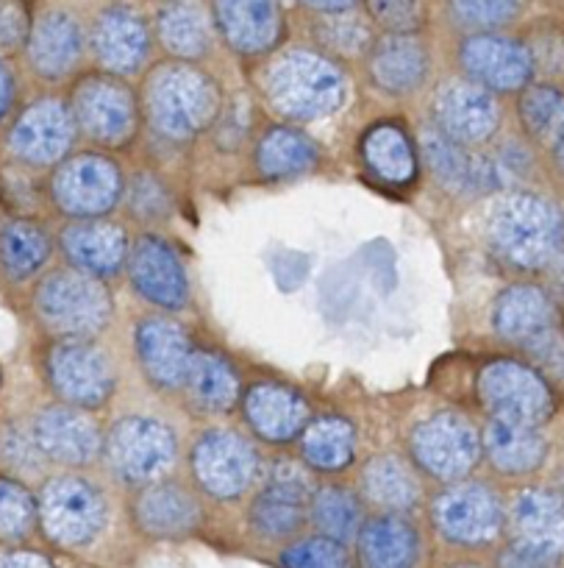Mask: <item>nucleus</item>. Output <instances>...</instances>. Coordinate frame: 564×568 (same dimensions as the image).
Returning <instances> with one entry per match:
<instances>
[{
    "mask_svg": "<svg viewBox=\"0 0 564 568\" xmlns=\"http://www.w3.org/2000/svg\"><path fill=\"white\" fill-rule=\"evenodd\" d=\"M145 109L158 134L184 142L215 123L221 114V90L204 70L170 62L147 79Z\"/></svg>",
    "mask_w": 564,
    "mask_h": 568,
    "instance_id": "1",
    "label": "nucleus"
},
{
    "mask_svg": "<svg viewBox=\"0 0 564 568\" xmlns=\"http://www.w3.org/2000/svg\"><path fill=\"white\" fill-rule=\"evenodd\" d=\"M265 95L289 120H322L339 112L348 95L342 70L315 51H287L265 73Z\"/></svg>",
    "mask_w": 564,
    "mask_h": 568,
    "instance_id": "2",
    "label": "nucleus"
},
{
    "mask_svg": "<svg viewBox=\"0 0 564 568\" xmlns=\"http://www.w3.org/2000/svg\"><path fill=\"white\" fill-rule=\"evenodd\" d=\"M492 248L514 267H542L558 254L564 240V221L553 204L531 193L506 195L492 210L486 226Z\"/></svg>",
    "mask_w": 564,
    "mask_h": 568,
    "instance_id": "3",
    "label": "nucleus"
},
{
    "mask_svg": "<svg viewBox=\"0 0 564 568\" xmlns=\"http://www.w3.org/2000/svg\"><path fill=\"white\" fill-rule=\"evenodd\" d=\"M37 313L48 329L68 337H90L106 326L112 298L95 276L81 271H59L37 291Z\"/></svg>",
    "mask_w": 564,
    "mask_h": 568,
    "instance_id": "4",
    "label": "nucleus"
},
{
    "mask_svg": "<svg viewBox=\"0 0 564 568\" xmlns=\"http://www.w3.org/2000/svg\"><path fill=\"white\" fill-rule=\"evenodd\" d=\"M37 516L51 540L62 546H86L106 524V501L86 479L57 477L42 488Z\"/></svg>",
    "mask_w": 564,
    "mask_h": 568,
    "instance_id": "5",
    "label": "nucleus"
},
{
    "mask_svg": "<svg viewBox=\"0 0 564 568\" xmlns=\"http://www.w3.org/2000/svg\"><path fill=\"white\" fill-rule=\"evenodd\" d=\"M175 435L164 420L123 418L112 426L106 438V460L129 483H151L167 474L175 463Z\"/></svg>",
    "mask_w": 564,
    "mask_h": 568,
    "instance_id": "6",
    "label": "nucleus"
},
{
    "mask_svg": "<svg viewBox=\"0 0 564 568\" xmlns=\"http://www.w3.org/2000/svg\"><path fill=\"white\" fill-rule=\"evenodd\" d=\"M479 396L492 418L509 424L540 426L553 413V396L545 379L512 359H498L481 371Z\"/></svg>",
    "mask_w": 564,
    "mask_h": 568,
    "instance_id": "7",
    "label": "nucleus"
},
{
    "mask_svg": "<svg viewBox=\"0 0 564 568\" xmlns=\"http://www.w3.org/2000/svg\"><path fill=\"white\" fill-rule=\"evenodd\" d=\"M412 455L431 477L457 483L468 477L479 463L481 438L464 415L440 413L423 420L412 433Z\"/></svg>",
    "mask_w": 564,
    "mask_h": 568,
    "instance_id": "8",
    "label": "nucleus"
},
{
    "mask_svg": "<svg viewBox=\"0 0 564 568\" xmlns=\"http://www.w3.org/2000/svg\"><path fill=\"white\" fill-rule=\"evenodd\" d=\"M120 195H123V176L106 156H75L64 162L53 176V201L59 210L84 221L112 212Z\"/></svg>",
    "mask_w": 564,
    "mask_h": 568,
    "instance_id": "9",
    "label": "nucleus"
},
{
    "mask_svg": "<svg viewBox=\"0 0 564 568\" xmlns=\"http://www.w3.org/2000/svg\"><path fill=\"white\" fill-rule=\"evenodd\" d=\"M193 471L201 488L215 499L245 494L259 474L256 449L232 429H212L195 444Z\"/></svg>",
    "mask_w": 564,
    "mask_h": 568,
    "instance_id": "10",
    "label": "nucleus"
},
{
    "mask_svg": "<svg viewBox=\"0 0 564 568\" xmlns=\"http://www.w3.org/2000/svg\"><path fill=\"white\" fill-rule=\"evenodd\" d=\"M51 385L70 407H101L114 387L112 365L101 348L90 346L81 337L57 343L48 354Z\"/></svg>",
    "mask_w": 564,
    "mask_h": 568,
    "instance_id": "11",
    "label": "nucleus"
},
{
    "mask_svg": "<svg viewBox=\"0 0 564 568\" xmlns=\"http://www.w3.org/2000/svg\"><path fill=\"white\" fill-rule=\"evenodd\" d=\"M437 529L453 544L479 546L495 538L503 527V507L486 485L462 483L434 499Z\"/></svg>",
    "mask_w": 564,
    "mask_h": 568,
    "instance_id": "12",
    "label": "nucleus"
},
{
    "mask_svg": "<svg viewBox=\"0 0 564 568\" xmlns=\"http://www.w3.org/2000/svg\"><path fill=\"white\" fill-rule=\"evenodd\" d=\"M73 120L101 145H120L134 134L136 103L125 84L95 75L81 81L73 98Z\"/></svg>",
    "mask_w": 564,
    "mask_h": 568,
    "instance_id": "13",
    "label": "nucleus"
},
{
    "mask_svg": "<svg viewBox=\"0 0 564 568\" xmlns=\"http://www.w3.org/2000/svg\"><path fill=\"white\" fill-rule=\"evenodd\" d=\"M464 73L484 90L514 92L523 90L534 73V57L517 40L498 34H475L459 48Z\"/></svg>",
    "mask_w": 564,
    "mask_h": 568,
    "instance_id": "14",
    "label": "nucleus"
},
{
    "mask_svg": "<svg viewBox=\"0 0 564 568\" xmlns=\"http://www.w3.org/2000/svg\"><path fill=\"white\" fill-rule=\"evenodd\" d=\"M437 129L459 145H475L495 134L501 109L495 95L475 81H448L434 98Z\"/></svg>",
    "mask_w": 564,
    "mask_h": 568,
    "instance_id": "15",
    "label": "nucleus"
},
{
    "mask_svg": "<svg viewBox=\"0 0 564 568\" xmlns=\"http://www.w3.org/2000/svg\"><path fill=\"white\" fill-rule=\"evenodd\" d=\"M75 140L73 112L57 98L31 103L9 134L14 156L29 165H53L70 151Z\"/></svg>",
    "mask_w": 564,
    "mask_h": 568,
    "instance_id": "16",
    "label": "nucleus"
},
{
    "mask_svg": "<svg viewBox=\"0 0 564 568\" xmlns=\"http://www.w3.org/2000/svg\"><path fill=\"white\" fill-rule=\"evenodd\" d=\"M125 262H129L131 282L147 302L164 310L184 307L189 296V282L173 245L164 243L162 237L145 234L136 240Z\"/></svg>",
    "mask_w": 564,
    "mask_h": 568,
    "instance_id": "17",
    "label": "nucleus"
},
{
    "mask_svg": "<svg viewBox=\"0 0 564 568\" xmlns=\"http://www.w3.org/2000/svg\"><path fill=\"white\" fill-rule=\"evenodd\" d=\"M309 479L293 463H278L267 488L250 505V527L265 538H287L304 524Z\"/></svg>",
    "mask_w": 564,
    "mask_h": 568,
    "instance_id": "18",
    "label": "nucleus"
},
{
    "mask_svg": "<svg viewBox=\"0 0 564 568\" xmlns=\"http://www.w3.org/2000/svg\"><path fill=\"white\" fill-rule=\"evenodd\" d=\"M34 446L62 466H86L101 455L95 420L75 407H48L34 420Z\"/></svg>",
    "mask_w": 564,
    "mask_h": 568,
    "instance_id": "19",
    "label": "nucleus"
},
{
    "mask_svg": "<svg viewBox=\"0 0 564 568\" xmlns=\"http://www.w3.org/2000/svg\"><path fill=\"white\" fill-rule=\"evenodd\" d=\"M223 40L245 57H256L278 45L284 31L276 0H212Z\"/></svg>",
    "mask_w": 564,
    "mask_h": 568,
    "instance_id": "20",
    "label": "nucleus"
},
{
    "mask_svg": "<svg viewBox=\"0 0 564 568\" xmlns=\"http://www.w3.org/2000/svg\"><path fill=\"white\" fill-rule=\"evenodd\" d=\"M92 48L98 62L117 75L136 73L151 51V31L145 20L125 7H109L92 26Z\"/></svg>",
    "mask_w": 564,
    "mask_h": 568,
    "instance_id": "21",
    "label": "nucleus"
},
{
    "mask_svg": "<svg viewBox=\"0 0 564 568\" xmlns=\"http://www.w3.org/2000/svg\"><path fill=\"white\" fill-rule=\"evenodd\" d=\"M495 332L514 346L531 348L556 332V310L551 298L531 284H514L495 304Z\"/></svg>",
    "mask_w": 564,
    "mask_h": 568,
    "instance_id": "22",
    "label": "nucleus"
},
{
    "mask_svg": "<svg viewBox=\"0 0 564 568\" xmlns=\"http://www.w3.org/2000/svg\"><path fill=\"white\" fill-rule=\"evenodd\" d=\"M136 352L147 379L158 387H181L193 359L189 337L175 321L145 318L136 329Z\"/></svg>",
    "mask_w": 564,
    "mask_h": 568,
    "instance_id": "23",
    "label": "nucleus"
},
{
    "mask_svg": "<svg viewBox=\"0 0 564 568\" xmlns=\"http://www.w3.org/2000/svg\"><path fill=\"white\" fill-rule=\"evenodd\" d=\"M62 248L75 271L112 276L129 260V237L112 221H81L62 232Z\"/></svg>",
    "mask_w": 564,
    "mask_h": 568,
    "instance_id": "24",
    "label": "nucleus"
},
{
    "mask_svg": "<svg viewBox=\"0 0 564 568\" xmlns=\"http://www.w3.org/2000/svg\"><path fill=\"white\" fill-rule=\"evenodd\" d=\"M245 418L259 438L287 444L309 424V404L284 385H256L245 393Z\"/></svg>",
    "mask_w": 564,
    "mask_h": 568,
    "instance_id": "25",
    "label": "nucleus"
},
{
    "mask_svg": "<svg viewBox=\"0 0 564 568\" xmlns=\"http://www.w3.org/2000/svg\"><path fill=\"white\" fill-rule=\"evenodd\" d=\"M84 53V31L68 12L42 14L29 31L31 68L45 79H62Z\"/></svg>",
    "mask_w": 564,
    "mask_h": 568,
    "instance_id": "26",
    "label": "nucleus"
},
{
    "mask_svg": "<svg viewBox=\"0 0 564 568\" xmlns=\"http://www.w3.org/2000/svg\"><path fill=\"white\" fill-rule=\"evenodd\" d=\"M514 544L545 551L551 557L564 555V499L553 490H523L512 505Z\"/></svg>",
    "mask_w": 564,
    "mask_h": 568,
    "instance_id": "27",
    "label": "nucleus"
},
{
    "mask_svg": "<svg viewBox=\"0 0 564 568\" xmlns=\"http://www.w3.org/2000/svg\"><path fill=\"white\" fill-rule=\"evenodd\" d=\"M370 73L381 90L407 95L429 75V51L414 34H387L372 45Z\"/></svg>",
    "mask_w": 564,
    "mask_h": 568,
    "instance_id": "28",
    "label": "nucleus"
},
{
    "mask_svg": "<svg viewBox=\"0 0 564 568\" xmlns=\"http://www.w3.org/2000/svg\"><path fill=\"white\" fill-rule=\"evenodd\" d=\"M361 160L365 168L379 179V182L392 184V187H403V184L414 182L418 176V154L398 123H376L365 131L361 136Z\"/></svg>",
    "mask_w": 564,
    "mask_h": 568,
    "instance_id": "29",
    "label": "nucleus"
},
{
    "mask_svg": "<svg viewBox=\"0 0 564 568\" xmlns=\"http://www.w3.org/2000/svg\"><path fill=\"white\" fill-rule=\"evenodd\" d=\"M418 551V532L407 518L379 516L359 527L361 568H412Z\"/></svg>",
    "mask_w": 564,
    "mask_h": 568,
    "instance_id": "30",
    "label": "nucleus"
},
{
    "mask_svg": "<svg viewBox=\"0 0 564 568\" xmlns=\"http://www.w3.org/2000/svg\"><path fill=\"white\" fill-rule=\"evenodd\" d=\"M198 505L181 485L162 483L147 488L136 501V521L147 535L178 538L198 527Z\"/></svg>",
    "mask_w": 564,
    "mask_h": 568,
    "instance_id": "31",
    "label": "nucleus"
},
{
    "mask_svg": "<svg viewBox=\"0 0 564 568\" xmlns=\"http://www.w3.org/2000/svg\"><path fill=\"white\" fill-rule=\"evenodd\" d=\"M486 455L492 466L503 474H529L540 468L545 460V438L540 435L536 426L509 424V420H495L486 426L484 433Z\"/></svg>",
    "mask_w": 564,
    "mask_h": 568,
    "instance_id": "32",
    "label": "nucleus"
},
{
    "mask_svg": "<svg viewBox=\"0 0 564 568\" xmlns=\"http://www.w3.org/2000/svg\"><path fill=\"white\" fill-rule=\"evenodd\" d=\"M156 31L162 45L178 59H198L212 45V26L198 0H170L158 12Z\"/></svg>",
    "mask_w": 564,
    "mask_h": 568,
    "instance_id": "33",
    "label": "nucleus"
},
{
    "mask_svg": "<svg viewBox=\"0 0 564 568\" xmlns=\"http://www.w3.org/2000/svg\"><path fill=\"white\" fill-rule=\"evenodd\" d=\"M423 156L429 171L434 173V179L442 187L453 190V193H475V190H484V168H481V160H473L464 151V145H459L451 136L442 134L437 125L423 134Z\"/></svg>",
    "mask_w": 564,
    "mask_h": 568,
    "instance_id": "34",
    "label": "nucleus"
},
{
    "mask_svg": "<svg viewBox=\"0 0 564 568\" xmlns=\"http://www.w3.org/2000/svg\"><path fill=\"white\" fill-rule=\"evenodd\" d=\"M189 398L206 413H226L239 398V379L232 365L212 352H193L184 379Z\"/></svg>",
    "mask_w": 564,
    "mask_h": 568,
    "instance_id": "35",
    "label": "nucleus"
},
{
    "mask_svg": "<svg viewBox=\"0 0 564 568\" xmlns=\"http://www.w3.org/2000/svg\"><path fill=\"white\" fill-rule=\"evenodd\" d=\"M317 162V145L300 131L278 125L262 136L256 149V168L265 179H293L311 171Z\"/></svg>",
    "mask_w": 564,
    "mask_h": 568,
    "instance_id": "36",
    "label": "nucleus"
},
{
    "mask_svg": "<svg viewBox=\"0 0 564 568\" xmlns=\"http://www.w3.org/2000/svg\"><path fill=\"white\" fill-rule=\"evenodd\" d=\"M361 488L372 505L387 510H409L420 499L414 471L396 455H381L367 463L361 474Z\"/></svg>",
    "mask_w": 564,
    "mask_h": 568,
    "instance_id": "37",
    "label": "nucleus"
},
{
    "mask_svg": "<svg viewBox=\"0 0 564 568\" xmlns=\"http://www.w3.org/2000/svg\"><path fill=\"white\" fill-rule=\"evenodd\" d=\"M356 452L353 426L345 418H317L304 429V457L317 471H342Z\"/></svg>",
    "mask_w": 564,
    "mask_h": 568,
    "instance_id": "38",
    "label": "nucleus"
},
{
    "mask_svg": "<svg viewBox=\"0 0 564 568\" xmlns=\"http://www.w3.org/2000/svg\"><path fill=\"white\" fill-rule=\"evenodd\" d=\"M48 254H51V240L34 223L14 221L0 234V262L14 282L40 271Z\"/></svg>",
    "mask_w": 564,
    "mask_h": 568,
    "instance_id": "39",
    "label": "nucleus"
},
{
    "mask_svg": "<svg viewBox=\"0 0 564 568\" xmlns=\"http://www.w3.org/2000/svg\"><path fill=\"white\" fill-rule=\"evenodd\" d=\"M520 118L536 140L553 149L564 140V95L553 87H531L520 101Z\"/></svg>",
    "mask_w": 564,
    "mask_h": 568,
    "instance_id": "40",
    "label": "nucleus"
},
{
    "mask_svg": "<svg viewBox=\"0 0 564 568\" xmlns=\"http://www.w3.org/2000/svg\"><path fill=\"white\" fill-rule=\"evenodd\" d=\"M311 513L326 538L339 540V544L353 538L361 527L359 501L345 488H322L311 501Z\"/></svg>",
    "mask_w": 564,
    "mask_h": 568,
    "instance_id": "41",
    "label": "nucleus"
},
{
    "mask_svg": "<svg viewBox=\"0 0 564 568\" xmlns=\"http://www.w3.org/2000/svg\"><path fill=\"white\" fill-rule=\"evenodd\" d=\"M317 37L322 40V45L342 53V57H356V53L367 51L372 42L367 20L350 12V9H345V12H328L320 20V26H317Z\"/></svg>",
    "mask_w": 564,
    "mask_h": 568,
    "instance_id": "42",
    "label": "nucleus"
},
{
    "mask_svg": "<svg viewBox=\"0 0 564 568\" xmlns=\"http://www.w3.org/2000/svg\"><path fill=\"white\" fill-rule=\"evenodd\" d=\"M37 501L14 479L0 477V540H23L34 529Z\"/></svg>",
    "mask_w": 564,
    "mask_h": 568,
    "instance_id": "43",
    "label": "nucleus"
},
{
    "mask_svg": "<svg viewBox=\"0 0 564 568\" xmlns=\"http://www.w3.org/2000/svg\"><path fill=\"white\" fill-rule=\"evenodd\" d=\"M284 568H350L345 544L334 538H306L281 555Z\"/></svg>",
    "mask_w": 564,
    "mask_h": 568,
    "instance_id": "44",
    "label": "nucleus"
},
{
    "mask_svg": "<svg viewBox=\"0 0 564 568\" xmlns=\"http://www.w3.org/2000/svg\"><path fill=\"white\" fill-rule=\"evenodd\" d=\"M451 12L470 29H498L517 18L520 0H451Z\"/></svg>",
    "mask_w": 564,
    "mask_h": 568,
    "instance_id": "45",
    "label": "nucleus"
},
{
    "mask_svg": "<svg viewBox=\"0 0 564 568\" xmlns=\"http://www.w3.org/2000/svg\"><path fill=\"white\" fill-rule=\"evenodd\" d=\"M367 12L390 34H412L423 23V0H365Z\"/></svg>",
    "mask_w": 564,
    "mask_h": 568,
    "instance_id": "46",
    "label": "nucleus"
},
{
    "mask_svg": "<svg viewBox=\"0 0 564 568\" xmlns=\"http://www.w3.org/2000/svg\"><path fill=\"white\" fill-rule=\"evenodd\" d=\"M29 12L20 0H0V48H18L29 40Z\"/></svg>",
    "mask_w": 564,
    "mask_h": 568,
    "instance_id": "47",
    "label": "nucleus"
},
{
    "mask_svg": "<svg viewBox=\"0 0 564 568\" xmlns=\"http://www.w3.org/2000/svg\"><path fill=\"white\" fill-rule=\"evenodd\" d=\"M558 557L545 555V551L529 549L523 544H512L501 555V562L498 568H558Z\"/></svg>",
    "mask_w": 564,
    "mask_h": 568,
    "instance_id": "48",
    "label": "nucleus"
},
{
    "mask_svg": "<svg viewBox=\"0 0 564 568\" xmlns=\"http://www.w3.org/2000/svg\"><path fill=\"white\" fill-rule=\"evenodd\" d=\"M531 354H534L536 363H540L547 374L564 382V337L558 335V332H553L545 341L536 343V346L531 348Z\"/></svg>",
    "mask_w": 564,
    "mask_h": 568,
    "instance_id": "49",
    "label": "nucleus"
},
{
    "mask_svg": "<svg viewBox=\"0 0 564 568\" xmlns=\"http://www.w3.org/2000/svg\"><path fill=\"white\" fill-rule=\"evenodd\" d=\"M167 199H164L162 187H158L153 179H140L134 187V210L140 212L142 217H153L164 210Z\"/></svg>",
    "mask_w": 564,
    "mask_h": 568,
    "instance_id": "50",
    "label": "nucleus"
},
{
    "mask_svg": "<svg viewBox=\"0 0 564 568\" xmlns=\"http://www.w3.org/2000/svg\"><path fill=\"white\" fill-rule=\"evenodd\" d=\"M0 568H53L51 560L34 551H12V555H0Z\"/></svg>",
    "mask_w": 564,
    "mask_h": 568,
    "instance_id": "51",
    "label": "nucleus"
},
{
    "mask_svg": "<svg viewBox=\"0 0 564 568\" xmlns=\"http://www.w3.org/2000/svg\"><path fill=\"white\" fill-rule=\"evenodd\" d=\"M12 98H14L12 73L7 70V64L0 62V118L9 112V106H12Z\"/></svg>",
    "mask_w": 564,
    "mask_h": 568,
    "instance_id": "52",
    "label": "nucleus"
},
{
    "mask_svg": "<svg viewBox=\"0 0 564 568\" xmlns=\"http://www.w3.org/2000/svg\"><path fill=\"white\" fill-rule=\"evenodd\" d=\"M300 3L309 9H317V12L328 14V12H345V9L353 7L356 0H300Z\"/></svg>",
    "mask_w": 564,
    "mask_h": 568,
    "instance_id": "53",
    "label": "nucleus"
},
{
    "mask_svg": "<svg viewBox=\"0 0 564 568\" xmlns=\"http://www.w3.org/2000/svg\"><path fill=\"white\" fill-rule=\"evenodd\" d=\"M556 151H558V162H562V168H564V140L558 142V145H556Z\"/></svg>",
    "mask_w": 564,
    "mask_h": 568,
    "instance_id": "54",
    "label": "nucleus"
},
{
    "mask_svg": "<svg viewBox=\"0 0 564 568\" xmlns=\"http://www.w3.org/2000/svg\"><path fill=\"white\" fill-rule=\"evenodd\" d=\"M457 568H475V566H457Z\"/></svg>",
    "mask_w": 564,
    "mask_h": 568,
    "instance_id": "55",
    "label": "nucleus"
}]
</instances>
